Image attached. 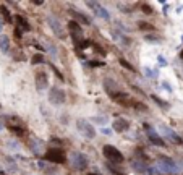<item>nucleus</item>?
Here are the masks:
<instances>
[{"mask_svg":"<svg viewBox=\"0 0 183 175\" xmlns=\"http://www.w3.org/2000/svg\"><path fill=\"white\" fill-rule=\"evenodd\" d=\"M157 172L167 173V175H177L178 173V165L173 159L168 156H157Z\"/></svg>","mask_w":183,"mask_h":175,"instance_id":"obj_1","label":"nucleus"},{"mask_svg":"<svg viewBox=\"0 0 183 175\" xmlns=\"http://www.w3.org/2000/svg\"><path fill=\"white\" fill-rule=\"evenodd\" d=\"M102 154H104V157L112 164H121L125 160V156L121 154V151L118 148H115V146H112V144H105L104 148H102Z\"/></svg>","mask_w":183,"mask_h":175,"instance_id":"obj_2","label":"nucleus"},{"mask_svg":"<svg viewBox=\"0 0 183 175\" xmlns=\"http://www.w3.org/2000/svg\"><path fill=\"white\" fill-rule=\"evenodd\" d=\"M76 128H78V131H79V133H81L86 140H94V138H96V128H94V125H91L88 120L78 119V120H76Z\"/></svg>","mask_w":183,"mask_h":175,"instance_id":"obj_3","label":"nucleus"},{"mask_svg":"<svg viewBox=\"0 0 183 175\" xmlns=\"http://www.w3.org/2000/svg\"><path fill=\"white\" fill-rule=\"evenodd\" d=\"M45 160H49V162L52 164H65L67 162V154L63 153V149L60 148H54V149H49L47 153L44 154Z\"/></svg>","mask_w":183,"mask_h":175,"instance_id":"obj_4","label":"nucleus"},{"mask_svg":"<svg viewBox=\"0 0 183 175\" xmlns=\"http://www.w3.org/2000/svg\"><path fill=\"white\" fill-rule=\"evenodd\" d=\"M70 164L75 170H84L89 165V159L83 153H72L70 156Z\"/></svg>","mask_w":183,"mask_h":175,"instance_id":"obj_5","label":"nucleus"},{"mask_svg":"<svg viewBox=\"0 0 183 175\" xmlns=\"http://www.w3.org/2000/svg\"><path fill=\"white\" fill-rule=\"evenodd\" d=\"M109 96L114 99L117 104H120V106H125V107H133L135 102H136L135 99L130 96V94H126V93H123V91H118V89H117L115 93L109 94Z\"/></svg>","mask_w":183,"mask_h":175,"instance_id":"obj_6","label":"nucleus"},{"mask_svg":"<svg viewBox=\"0 0 183 175\" xmlns=\"http://www.w3.org/2000/svg\"><path fill=\"white\" fill-rule=\"evenodd\" d=\"M47 23H49L50 29L54 31V34L57 36L58 39H65V37H67V34H65V28H63L62 23L58 21V18H57V16L49 15V16H47Z\"/></svg>","mask_w":183,"mask_h":175,"instance_id":"obj_7","label":"nucleus"},{"mask_svg":"<svg viewBox=\"0 0 183 175\" xmlns=\"http://www.w3.org/2000/svg\"><path fill=\"white\" fill-rule=\"evenodd\" d=\"M65 99H67V94H65L63 89L60 88H50L49 89V101L50 104H54V106H62L65 102Z\"/></svg>","mask_w":183,"mask_h":175,"instance_id":"obj_8","label":"nucleus"},{"mask_svg":"<svg viewBox=\"0 0 183 175\" xmlns=\"http://www.w3.org/2000/svg\"><path fill=\"white\" fill-rule=\"evenodd\" d=\"M143 128H144V131H146V135H148V138H149V141L154 144V146H161V148H164L165 146V141H164L161 136L157 135V131L152 128L151 125H148V123H144L143 125Z\"/></svg>","mask_w":183,"mask_h":175,"instance_id":"obj_9","label":"nucleus"},{"mask_svg":"<svg viewBox=\"0 0 183 175\" xmlns=\"http://www.w3.org/2000/svg\"><path fill=\"white\" fill-rule=\"evenodd\" d=\"M86 7L91 8L92 13H94L96 16H99V18H102V20H105V21H109V20H110L109 12H107L105 8L99 3V2H86Z\"/></svg>","mask_w":183,"mask_h":175,"instance_id":"obj_10","label":"nucleus"},{"mask_svg":"<svg viewBox=\"0 0 183 175\" xmlns=\"http://www.w3.org/2000/svg\"><path fill=\"white\" fill-rule=\"evenodd\" d=\"M67 28H68V34H70V37L75 41V42H81L83 41V29H81V26L78 25L76 21H70L68 25H67Z\"/></svg>","mask_w":183,"mask_h":175,"instance_id":"obj_11","label":"nucleus"},{"mask_svg":"<svg viewBox=\"0 0 183 175\" xmlns=\"http://www.w3.org/2000/svg\"><path fill=\"white\" fill-rule=\"evenodd\" d=\"M34 81H36L37 91H44V89L49 88V76H47V73H45V72H37Z\"/></svg>","mask_w":183,"mask_h":175,"instance_id":"obj_12","label":"nucleus"},{"mask_svg":"<svg viewBox=\"0 0 183 175\" xmlns=\"http://www.w3.org/2000/svg\"><path fill=\"white\" fill-rule=\"evenodd\" d=\"M131 167H133V170H136L138 173H152L154 172L151 167H148V165L144 164V160H138V159L131 160Z\"/></svg>","mask_w":183,"mask_h":175,"instance_id":"obj_13","label":"nucleus"},{"mask_svg":"<svg viewBox=\"0 0 183 175\" xmlns=\"http://www.w3.org/2000/svg\"><path fill=\"white\" fill-rule=\"evenodd\" d=\"M68 12H70V15L73 16V21H76L78 25H86V26L91 25V20H89V16L83 15V13H79V12H76V10H73V8H70Z\"/></svg>","mask_w":183,"mask_h":175,"instance_id":"obj_14","label":"nucleus"},{"mask_svg":"<svg viewBox=\"0 0 183 175\" xmlns=\"http://www.w3.org/2000/svg\"><path fill=\"white\" fill-rule=\"evenodd\" d=\"M112 128H114V131H117V133H123V131H126L130 128V122L126 119H117L114 120V123H112Z\"/></svg>","mask_w":183,"mask_h":175,"instance_id":"obj_15","label":"nucleus"},{"mask_svg":"<svg viewBox=\"0 0 183 175\" xmlns=\"http://www.w3.org/2000/svg\"><path fill=\"white\" fill-rule=\"evenodd\" d=\"M161 128H162V131H164V133H165V136H167V138H170V140L173 141V143H177V144H183L181 136H178V135H177V133H175V131H173L172 128H168V126H165V125H162Z\"/></svg>","mask_w":183,"mask_h":175,"instance_id":"obj_16","label":"nucleus"},{"mask_svg":"<svg viewBox=\"0 0 183 175\" xmlns=\"http://www.w3.org/2000/svg\"><path fill=\"white\" fill-rule=\"evenodd\" d=\"M15 21L18 23L16 28L20 31H29L31 29V26H29V23H28V20H26V18H23L21 15H16L15 16Z\"/></svg>","mask_w":183,"mask_h":175,"instance_id":"obj_17","label":"nucleus"},{"mask_svg":"<svg viewBox=\"0 0 183 175\" xmlns=\"http://www.w3.org/2000/svg\"><path fill=\"white\" fill-rule=\"evenodd\" d=\"M105 167H107V170H109L112 175H126L125 170H121L118 165H115V164H112V162H107Z\"/></svg>","mask_w":183,"mask_h":175,"instance_id":"obj_18","label":"nucleus"},{"mask_svg":"<svg viewBox=\"0 0 183 175\" xmlns=\"http://www.w3.org/2000/svg\"><path fill=\"white\" fill-rule=\"evenodd\" d=\"M7 128L10 130L12 133H15L16 136H23V135H25V130H23L21 126H18V125H15V123H12L10 120L7 122Z\"/></svg>","mask_w":183,"mask_h":175,"instance_id":"obj_19","label":"nucleus"},{"mask_svg":"<svg viewBox=\"0 0 183 175\" xmlns=\"http://www.w3.org/2000/svg\"><path fill=\"white\" fill-rule=\"evenodd\" d=\"M0 50H2L3 54H8V52H10V39H8L7 36L0 37Z\"/></svg>","mask_w":183,"mask_h":175,"instance_id":"obj_20","label":"nucleus"},{"mask_svg":"<svg viewBox=\"0 0 183 175\" xmlns=\"http://www.w3.org/2000/svg\"><path fill=\"white\" fill-rule=\"evenodd\" d=\"M151 99H152V101L156 102V104H157V106L161 107V109H164V110H167V109L170 107V106H168V104H167L165 101H164V99H161V97H157L156 94H151Z\"/></svg>","mask_w":183,"mask_h":175,"instance_id":"obj_21","label":"nucleus"},{"mask_svg":"<svg viewBox=\"0 0 183 175\" xmlns=\"http://www.w3.org/2000/svg\"><path fill=\"white\" fill-rule=\"evenodd\" d=\"M118 63H120V65H121V67H123V68L130 70L131 73H135V72H136V70H135V67H133V65H131V63L128 62V60H125V59H118Z\"/></svg>","mask_w":183,"mask_h":175,"instance_id":"obj_22","label":"nucleus"},{"mask_svg":"<svg viewBox=\"0 0 183 175\" xmlns=\"http://www.w3.org/2000/svg\"><path fill=\"white\" fill-rule=\"evenodd\" d=\"M138 28L143 31H154V26L151 23H146V21H138Z\"/></svg>","mask_w":183,"mask_h":175,"instance_id":"obj_23","label":"nucleus"},{"mask_svg":"<svg viewBox=\"0 0 183 175\" xmlns=\"http://www.w3.org/2000/svg\"><path fill=\"white\" fill-rule=\"evenodd\" d=\"M31 63L32 65H41L44 63V57H42V54H34L31 57Z\"/></svg>","mask_w":183,"mask_h":175,"instance_id":"obj_24","label":"nucleus"},{"mask_svg":"<svg viewBox=\"0 0 183 175\" xmlns=\"http://www.w3.org/2000/svg\"><path fill=\"white\" fill-rule=\"evenodd\" d=\"M0 12H2V15L5 16V20H7V21H12V15H10V12H8V8H7V7L0 5Z\"/></svg>","mask_w":183,"mask_h":175,"instance_id":"obj_25","label":"nucleus"},{"mask_svg":"<svg viewBox=\"0 0 183 175\" xmlns=\"http://www.w3.org/2000/svg\"><path fill=\"white\" fill-rule=\"evenodd\" d=\"M141 10H143V13H146V15H152V13H154L152 7L149 5V3H143V5H141Z\"/></svg>","mask_w":183,"mask_h":175,"instance_id":"obj_26","label":"nucleus"},{"mask_svg":"<svg viewBox=\"0 0 183 175\" xmlns=\"http://www.w3.org/2000/svg\"><path fill=\"white\" fill-rule=\"evenodd\" d=\"M89 67H104V62H99V60H91V62H89Z\"/></svg>","mask_w":183,"mask_h":175,"instance_id":"obj_27","label":"nucleus"},{"mask_svg":"<svg viewBox=\"0 0 183 175\" xmlns=\"http://www.w3.org/2000/svg\"><path fill=\"white\" fill-rule=\"evenodd\" d=\"M50 68H52V70H54V72H55V73H57V76H58L60 79H63V75H62V73H60V72H58V70H57V67H55V65H54V63H50Z\"/></svg>","mask_w":183,"mask_h":175,"instance_id":"obj_28","label":"nucleus"},{"mask_svg":"<svg viewBox=\"0 0 183 175\" xmlns=\"http://www.w3.org/2000/svg\"><path fill=\"white\" fill-rule=\"evenodd\" d=\"M162 86L165 88V91H168V93H172V86L168 83H162Z\"/></svg>","mask_w":183,"mask_h":175,"instance_id":"obj_29","label":"nucleus"},{"mask_svg":"<svg viewBox=\"0 0 183 175\" xmlns=\"http://www.w3.org/2000/svg\"><path fill=\"white\" fill-rule=\"evenodd\" d=\"M159 62H161L162 67H164V65H167V63H165V59H164V57H159Z\"/></svg>","mask_w":183,"mask_h":175,"instance_id":"obj_30","label":"nucleus"},{"mask_svg":"<svg viewBox=\"0 0 183 175\" xmlns=\"http://www.w3.org/2000/svg\"><path fill=\"white\" fill-rule=\"evenodd\" d=\"M2 28H3V18L0 16V32H2Z\"/></svg>","mask_w":183,"mask_h":175,"instance_id":"obj_31","label":"nucleus"},{"mask_svg":"<svg viewBox=\"0 0 183 175\" xmlns=\"http://www.w3.org/2000/svg\"><path fill=\"white\" fill-rule=\"evenodd\" d=\"M2 128H3V125H2V122H0V131H2Z\"/></svg>","mask_w":183,"mask_h":175,"instance_id":"obj_32","label":"nucleus"},{"mask_svg":"<svg viewBox=\"0 0 183 175\" xmlns=\"http://www.w3.org/2000/svg\"><path fill=\"white\" fill-rule=\"evenodd\" d=\"M88 175H99V173H88Z\"/></svg>","mask_w":183,"mask_h":175,"instance_id":"obj_33","label":"nucleus"},{"mask_svg":"<svg viewBox=\"0 0 183 175\" xmlns=\"http://www.w3.org/2000/svg\"><path fill=\"white\" fill-rule=\"evenodd\" d=\"M180 57H181V60H183V52H181V54H180Z\"/></svg>","mask_w":183,"mask_h":175,"instance_id":"obj_34","label":"nucleus"}]
</instances>
